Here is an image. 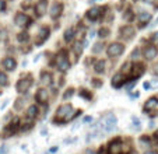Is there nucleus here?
<instances>
[{"mask_svg": "<svg viewBox=\"0 0 158 154\" xmlns=\"http://www.w3.org/2000/svg\"><path fill=\"white\" fill-rule=\"evenodd\" d=\"M81 113V111H77L74 113V109L70 104H64L62 107H59V109L56 111V116H55V122L57 123H66L67 121H70L72 118H74L76 115Z\"/></svg>", "mask_w": 158, "mask_h": 154, "instance_id": "nucleus-1", "label": "nucleus"}, {"mask_svg": "<svg viewBox=\"0 0 158 154\" xmlns=\"http://www.w3.org/2000/svg\"><path fill=\"white\" fill-rule=\"evenodd\" d=\"M116 123H118V119L115 115H106L105 116V119L99 123V129H101L102 133H109V132H112L116 127Z\"/></svg>", "mask_w": 158, "mask_h": 154, "instance_id": "nucleus-2", "label": "nucleus"}, {"mask_svg": "<svg viewBox=\"0 0 158 154\" xmlns=\"http://www.w3.org/2000/svg\"><path fill=\"white\" fill-rule=\"evenodd\" d=\"M56 66H57V69H59V70H62V71H67L70 69V62H69V59H67V56H66L64 50H62V52L57 55Z\"/></svg>", "mask_w": 158, "mask_h": 154, "instance_id": "nucleus-3", "label": "nucleus"}, {"mask_svg": "<svg viewBox=\"0 0 158 154\" xmlns=\"http://www.w3.org/2000/svg\"><path fill=\"white\" fill-rule=\"evenodd\" d=\"M123 50H125V46L119 42H114V44H110L106 49V53L109 58H116L119 55L123 53Z\"/></svg>", "mask_w": 158, "mask_h": 154, "instance_id": "nucleus-4", "label": "nucleus"}, {"mask_svg": "<svg viewBox=\"0 0 158 154\" xmlns=\"http://www.w3.org/2000/svg\"><path fill=\"white\" fill-rule=\"evenodd\" d=\"M31 86H32V79H31V76H27V77L20 79L15 87H17V91L18 92H27L28 90H30Z\"/></svg>", "mask_w": 158, "mask_h": 154, "instance_id": "nucleus-5", "label": "nucleus"}, {"mask_svg": "<svg viewBox=\"0 0 158 154\" xmlns=\"http://www.w3.org/2000/svg\"><path fill=\"white\" fill-rule=\"evenodd\" d=\"M123 153V144L119 139L110 142L108 146V154H122Z\"/></svg>", "mask_w": 158, "mask_h": 154, "instance_id": "nucleus-6", "label": "nucleus"}, {"mask_svg": "<svg viewBox=\"0 0 158 154\" xmlns=\"http://www.w3.org/2000/svg\"><path fill=\"white\" fill-rule=\"evenodd\" d=\"M14 21H15V24H17L18 27H28V25L31 24L30 17H28L27 14H24V13H17Z\"/></svg>", "mask_w": 158, "mask_h": 154, "instance_id": "nucleus-7", "label": "nucleus"}, {"mask_svg": "<svg viewBox=\"0 0 158 154\" xmlns=\"http://www.w3.org/2000/svg\"><path fill=\"white\" fill-rule=\"evenodd\" d=\"M49 28H46V27H42L41 30H39V32H38V36H36V45H41V44H44L46 39L49 38Z\"/></svg>", "mask_w": 158, "mask_h": 154, "instance_id": "nucleus-8", "label": "nucleus"}, {"mask_svg": "<svg viewBox=\"0 0 158 154\" xmlns=\"http://www.w3.org/2000/svg\"><path fill=\"white\" fill-rule=\"evenodd\" d=\"M157 53H158V49L155 46H152V45H150V46H146V48H144V50H143L144 58H146V59H148V60L154 59V58L157 56Z\"/></svg>", "mask_w": 158, "mask_h": 154, "instance_id": "nucleus-9", "label": "nucleus"}, {"mask_svg": "<svg viewBox=\"0 0 158 154\" xmlns=\"http://www.w3.org/2000/svg\"><path fill=\"white\" fill-rule=\"evenodd\" d=\"M101 11H102V9H99V7H93V9H89L87 11V18L91 21H97L101 17Z\"/></svg>", "mask_w": 158, "mask_h": 154, "instance_id": "nucleus-10", "label": "nucleus"}, {"mask_svg": "<svg viewBox=\"0 0 158 154\" xmlns=\"http://www.w3.org/2000/svg\"><path fill=\"white\" fill-rule=\"evenodd\" d=\"M134 35V28L131 25H125L120 28V36L125 39H131Z\"/></svg>", "mask_w": 158, "mask_h": 154, "instance_id": "nucleus-11", "label": "nucleus"}, {"mask_svg": "<svg viewBox=\"0 0 158 154\" xmlns=\"http://www.w3.org/2000/svg\"><path fill=\"white\" fill-rule=\"evenodd\" d=\"M2 66H3L6 70L13 71V70H15V67H17V62H15L13 58H6V59L2 60Z\"/></svg>", "mask_w": 158, "mask_h": 154, "instance_id": "nucleus-12", "label": "nucleus"}, {"mask_svg": "<svg viewBox=\"0 0 158 154\" xmlns=\"http://www.w3.org/2000/svg\"><path fill=\"white\" fill-rule=\"evenodd\" d=\"M46 7H48V0H39L38 3L35 4V11L36 14L41 17V15H44L45 13H46Z\"/></svg>", "mask_w": 158, "mask_h": 154, "instance_id": "nucleus-13", "label": "nucleus"}, {"mask_svg": "<svg viewBox=\"0 0 158 154\" xmlns=\"http://www.w3.org/2000/svg\"><path fill=\"white\" fill-rule=\"evenodd\" d=\"M62 10H63L62 3H57V2L56 3H53L52 4V7H51V17L53 18V20H56V18L62 14Z\"/></svg>", "mask_w": 158, "mask_h": 154, "instance_id": "nucleus-14", "label": "nucleus"}, {"mask_svg": "<svg viewBox=\"0 0 158 154\" xmlns=\"http://www.w3.org/2000/svg\"><path fill=\"white\" fill-rule=\"evenodd\" d=\"M35 100H36V102H39V104H45L46 100H48V91L45 88L38 90V92H36V95H35Z\"/></svg>", "mask_w": 158, "mask_h": 154, "instance_id": "nucleus-15", "label": "nucleus"}, {"mask_svg": "<svg viewBox=\"0 0 158 154\" xmlns=\"http://www.w3.org/2000/svg\"><path fill=\"white\" fill-rule=\"evenodd\" d=\"M158 107V98L157 97H151L147 100L146 105H144V111H152Z\"/></svg>", "mask_w": 158, "mask_h": 154, "instance_id": "nucleus-16", "label": "nucleus"}, {"mask_svg": "<svg viewBox=\"0 0 158 154\" xmlns=\"http://www.w3.org/2000/svg\"><path fill=\"white\" fill-rule=\"evenodd\" d=\"M125 76H123L122 73H118L114 76V79H112V87H115V88H119L120 86H122L123 83H125Z\"/></svg>", "mask_w": 158, "mask_h": 154, "instance_id": "nucleus-17", "label": "nucleus"}, {"mask_svg": "<svg viewBox=\"0 0 158 154\" xmlns=\"http://www.w3.org/2000/svg\"><path fill=\"white\" fill-rule=\"evenodd\" d=\"M143 73H144V66L141 63H136L133 66V70H131V77L133 79H139Z\"/></svg>", "mask_w": 158, "mask_h": 154, "instance_id": "nucleus-18", "label": "nucleus"}, {"mask_svg": "<svg viewBox=\"0 0 158 154\" xmlns=\"http://www.w3.org/2000/svg\"><path fill=\"white\" fill-rule=\"evenodd\" d=\"M139 23H140V25L141 27H144L147 23H148L150 20H151V14L150 13H147V11H141L140 14H139Z\"/></svg>", "mask_w": 158, "mask_h": 154, "instance_id": "nucleus-19", "label": "nucleus"}, {"mask_svg": "<svg viewBox=\"0 0 158 154\" xmlns=\"http://www.w3.org/2000/svg\"><path fill=\"white\" fill-rule=\"evenodd\" d=\"M36 115H38V108H36L35 105H31V107L27 109V118L28 119H34Z\"/></svg>", "mask_w": 158, "mask_h": 154, "instance_id": "nucleus-20", "label": "nucleus"}, {"mask_svg": "<svg viewBox=\"0 0 158 154\" xmlns=\"http://www.w3.org/2000/svg\"><path fill=\"white\" fill-rule=\"evenodd\" d=\"M41 81L44 84H46V86H49V84H52V74L51 73H42L41 76Z\"/></svg>", "mask_w": 158, "mask_h": 154, "instance_id": "nucleus-21", "label": "nucleus"}, {"mask_svg": "<svg viewBox=\"0 0 158 154\" xmlns=\"http://www.w3.org/2000/svg\"><path fill=\"white\" fill-rule=\"evenodd\" d=\"M73 36H74V30H73V28L66 30V32H64V41L66 42H70L73 39Z\"/></svg>", "mask_w": 158, "mask_h": 154, "instance_id": "nucleus-22", "label": "nucleus"}, {"mask_svg": "<svg viewBox=\"0 0 158 154\" xmlns=\"http://www.w3.org/2000/svg\"><path fill=\"white\" fill-rule=\"evenodd\" d=\"M104 67H105V62H104V60H98L94 69H95L97 73H104V70H105Z\"/></svg>", "mask_w": 158, "mask_h": 154, "instance_id": "nucleus-23", "label": "nucleus"}, {"mask_svg": "<svg viewBox=\"0 0 158 154\" xmlns=\"http://www.w3.org/2000/svg\"><path fill=\"white\" fill-rule=\"evenodd\" d=\"M17 39L20 42H27L28 39H30V35H28V32H20L17 35Z\"/></svg>", "mask_w": 158, "mask_h": 154, "instance_id": "nucleus-24", "label": "nucleus"}, {"mask_svg": "<svg viewBox=\"0 0 158 154\" xmlns=\"http://www.w3.org/2000/svg\"><path fill=\"white\" fill-rule=\"evenodd\" d=\"M73 50L76 52V55H80L81 52H83V45H81L80 42H76L74 46H73Z\"/></svg>", "mask_w": 158, "mask_h": 154, "instance_id": "nucleus-25", "label": "nucleus"}, {"mask_svg": "<svg viewBox=\"0 0 158 154\" xmlns=\"http://www.w3.org/2000/svg\"><path fill=\"white\" fill-rule=\"evenodd\" d=\"M0 84H2V86H7V84H9V79H7V76L3 73H0Z\"/></svg>", "mask_w": 158, "mask_h": 154, "instance_id": "nucleus-26", "label": "nucleus"}, {"mask_svg": "<svg viewBox=\"0 0 158 154\" xmlns=\"http://www.w3.org/2000/svg\"><path fill=\"white\" fill-rule=\"evenodd\" d=\"M102 48H104V45L102 44H95L94 45V48H93V52L94 53H99V52L102 50Z\"/></svg>", "mask_w": 158, "mask_h": 154, "instance_id": "nucleus-27", "label": "nucleus"}, {"mask_svg": "<svg viewBox=\"0 0 158 154\" xmlns=\"http://www.w3.org/2000/svg\"><path fill=\"white\" fill-rule=\"evenodd\" d=\"M80 95L81 97H84V98H87V100H91V97H93V95L89 94L87 90H80Z\"/></svg>", "mask_w": 158, "mask_h": 154, "instance_id": "nucleus-28", "label": "nucleus"}, {"mask_svg": "<svg viewBox=\"0 0 158 154\" xmlns=\"http://www.w3.org/2000/svg\"><path fill=\"white\" fill-rule=\"evenodd\" d=\"M109 35V30H108V28H101V30H99V36H108Z\"/></svg>", "mask_w": 158, "mask_h": 154, "instance_id": "nucleus-29", "label": "nucleus"}, {"mask_svg": "<svg viewBox=\"0 0 158 154\" xmlns=\"http://www.w3.org/2000/svg\"><path fill=\"white\" fill-rule=\"evenodd\" d=\"M23 102H24V100H23V98H18L17 104H15V109H21V108H23Z\"/></svg>", "mask_w": 158, "mask_h": 154, "instance_id": "nucleus-30", "label": "nucleus"}, {"mask_svg": "<svg viewBox=\"0 0 158 154\" xmlns=\"http://www.w3.org/2000/svg\"><path fill=\"white\" fill-rule=\"evenodd\" d=\"M7 151H9V146L3 144V146H2V147H0V154H6Z\"/></svg>", "mask_w": 158, "mask_h": 154, "instance_id": "nucleus-31", "label": "nucleus"}, {"mask_svg": "<svg viewBox=\"0 0 158 154\" xmlns=\"http://www.w3.org/2000/svg\"><path fill=\"white\" fill-rule=\"evenodd\" d=\"M73 91H74V90L73 88H70V90H67V92H66L64 94V100H67V98H70L73 95Z\"/></svg>", "mask_w": 158, "mask_h": 154, "instance_id": "nucleus-32", "label": "nucleus"}, {"mask_svg": "<svg viewBox=\"0 0 158 154\" xmlns=\"http://www.w3.org/2000/svg\"><path fill=\"white\" fill-rule=\"evenodd\" d=\"M6 9V2L4 0H0V11H3Z\"/></svg>", "mask_w": 158, "mask_h": 154, "instance_id": "nucleus-33", "label": "nucleus"}, {"mask_svg": "<svg viewBox=\"0 0 158 154\" xmlns=\"http://www.w3.org/2000/svg\"><path fill=\"white\" fill-rule=\"evenodd\" d=\"M131 121H133V123H134V125H137V126L140 125V119L136 118V116H133V118H131Z\"/></svg>", "mask_w": 158, "mask_h": 154, "instance_id": "nucleus-34", "label": "nucleus"}, {"mask_svg": "<svg viewBox=\"0 0 158 154\" xmlns=\"http://www.w3.org/2000/svg\"><path fill=\"white\" fill-rule=\"evenodd\" d=\"M125 18H126V20H131V18H133V14H131V11H130V10H129V11H127V14L125 15Z\"/></svg>", "mask_w": 158, "mask_h": 154, "instance_id": "nucleus-35", "label": "nucleus"}, {"mask_svg": "<svg viewBox=\"0 0 158 154\" xmlns=\"http://www.w3.org/2000/svg\"><path fill=\"white\" fill-rule=\"evenodd\" d=\"M144 154H158V151L157 150H147Z\"/></svg>", "mask_w": 158, "mask_h": 154, "instance_id": "nucleus-36", "label": "nucleus"}, {"mask_svg": "<svg viewBox=\"0 0 158 154\" xmlns=\"http://www.w3.org/2000/svg\"><path fill=\"white\" fill-rule=\"evenodd\" d=\"M143 87H144L146 90H148L150 87H151V84H150V83H144V84H143Z\"/></svg>", "mask_w": 158, "mask_h": 154, "instance_id": "nucleus-37", "label": "nucleus"}, {"mask_svg": "<svg viewBox=\"0 0 158 154\" xmlns=\"http://www.w3.org/2000/svg\"><path fill=\"white\" fill-rule=\"evenodd\" d=\"M152 41H154V42H158V32L154 34V36H152Z\"/></svg>", "mask_w": 158, "mask_h": 154, "instance_id": "nucleus-38", "label": "nucleus"}, {"mask_svg": "<svg viewBox=\"0 0 158 154\" xmlns=\"http://www.w3.org/2000/svg\"><path fill=\"white\" fill-rule=\"evenodd\" d=\"M101 84H102V81H97V79H95V81H94V86L98 87V86H101Z\"/></svg>", "mask_w": 158, "mask_h": 154, "instance_id": "nucleus-39", "label": "nucleus"}, {"mask_svg": "<svg viewBox=\"0 0 158 154\" xmlns=\"http://www.w3.org/2000/svg\"><path fill=\"white\" fill-rule=\"evenodd\" d=\"M93 121V118H89V116H87V118H84V122H91Z\"/></svg>", "mask_w": 158, "mask_h": 154, "instance_id": "nucleus-40", "label": "nucleus"}, {"mask_svg": "<svg viewBox=\"0 0 158 154\" xmlns=\"http://www.w3.org/2000/svg\"><path fill=\"white\" fill-rule=\"evenodd\" d=\"M154 74H158V65L154 66Z\"/></svg>", "mask_w": 158, "mask_h": 154, "instance_id": "nucleus-41", "label": "nucleus"}, {"mask_svg": "<svg viewBox=\"0 0 158 154\" xmlns=\"http://www.w3.org/2000/svg\"><path fill=\"white\" fill-rule=\"evenodd\" d=\"M7 104H9V101H4V104H3V105H2V109H4V108H6V107H7Z\"/></svg>", "mask_w": 158, "mask_h": 154, "instance_id": "nucleus-42", "label": "nucleus"}, {"mask_svg": "<svg viewBox=\"0 0 158 154\" xmlns=\"http://www.w3.org/2000/svg\"><path fill=\"white\" fill-rule=\"evenodd\" d=\"M55 151H57V147H53V148H51V153H55Z\"/></svg>", "mask_w": 158, "mask_h": 154, "instance_id": "nucleus-43", "label": "nucleus"}, {"mask_svg": "<svg viewBox=\"0 0 158 154\" xmlns=\"http://www.w3.org/2000/svg\"><path fill=\"white\" fill-rule=\"evenodd\" d=\"M144 2H146V3H152L154 0H144Z\"/></svg>", "mask_w": 158, "mask_h": 154, "instance_id": "nucleus-44", "label": "nucleus"}, {"mask_svg": "<svg viewBox=\"0 0 158 154\" xmlns=\"http://www.w3.org/2000/svg\"><path fill=\"white\" fill-rule=\"evenodd\" d=\"M157 140H158V133H157Z\"/></svg>", "mask_w": 158, "mask_h": 154, "instance_id": "nucleus-45", "label": "nucleus"}]
</instances>
